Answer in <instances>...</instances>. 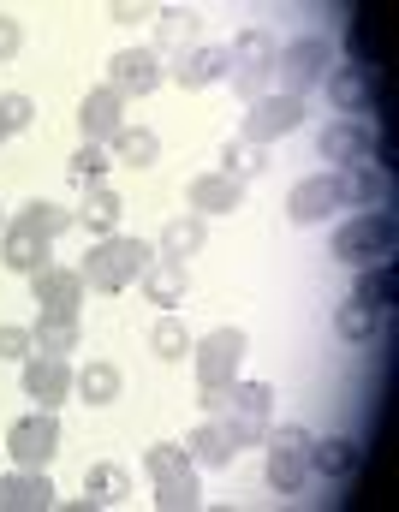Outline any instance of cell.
Here are the masks:
<instances>
[{
	"label": "cell",
	"instance_id": "cell-19",
	"mask_svg": "<svg viewBox=\"0 0 399 512\" xmlns=\"http://www.w3.org/2000/svg\"><path fill=\"white\" fill-rule=\"evenodd\" d=\"M328 102L346 114V120H364L370 114V102H376V84H370V66H334L328 78Z\"/></svg>",
	"mask_w": 399,
	"mask_h": 512
},
{
	"label": "cell",
	"instance_id": "cell-7",
	"mask_svg": "<svg viewBox=\"0 0 399 512\" xmlns=\"http://www.w3.org/2000/svg\"><path fill=\"white\" fill-rule=\"evenodd\" d=\"M310 429H298V423H280V429H268L263 447H268V489L274 495H298L304 483H310Z\"/></svg>",
	"mask_w": 399,
	"mask_h": 512
},
{
	"label": "cell",
	"instance_id": "cell-18",
	"mask_svg": "<svg viewBox=\"0 0 399 512\" xmlns=\"http://www.w3.org/2000/svg\"><path fill=\"white\" fill-rule=\"evenodd\" d=\"M173 84H179V90L227 84V48H221V42H197L191 54H179V60H173Z\"/></svg>",
	"mask_w": 399,
	"mask_h": 512
},
{
	"label": "cell",
	"instance_id": "cell-32",
	"mask_svg": "<svg viewBox=\"0 0 399 512\" xmlns=\"http://www.w3.org/2000/svg\"><path fill=\"white\" fill-rule=\"evenodd\" d=\"M155 155H161V137L149 126H120L108 161H120V167H155Z\"/></svg>",
	"mask_w": 399,
	"mask_h": 512
},
{
	"label": "cell",
	"instance_id": "cell-8",
	"mask_svg": "<svg viewBox=\"0 0 399 512\" xmlns=\"http://www.w3.org/2000/svg\"><path fill=\"white\" fill-rule=\"evenodd\" d=\"M328 72H334V48H328V36H298V42H286V48L274 54L280 96H298V102H304V90H316Z\"/></svg>",
	"mask_w": 399,
	"mask_h": 512
},
{
	"label": "cell",
	"instance_id": "cell-37",
	"mask_svg": "<svg viewBox=\"0 0 399 512\" xmlns=\"http://www.w3.org/2000/svg\"><path fill=\"white\" fill-rule=\"evenodd\" d=\"M149 346H155V358H161V364H179V358L191 352V334H185V322H179V316L167 310V316L155 322V334H149Z\"/></svg>",
	"mask_w": 399,
	"mask_h": 512
},
{
	"label": "cell",
	"instance_id": "cell-36",
	"mask_svg": "<svg viewBox=\"0 0 399 512\" xmlns=\"http://www.w3.org/2000/svg\"><path fill=\"white\" fill-rule=\"evenodd\" d=\"M108 167H114V161H108V149H102V143H84V149L66 161V179H72L78 191H90V185H102V173H108Z\"/></svg>",
	"mask_w": 399,
	"mask_h": 512
},
{
	"label": "cell",
	"instance_id": "cell-29",
	"mask_svg": "<svg viewBox=\"0 0 399 512\" xmlns=\"http://www.w3.org/2000/svg\"><path fill=\"white\" fill-rule=\"evenodd\" d=\"M30 352H42V358H66V352H78V316H36V328H30Z\"/></svg>",
	"mask_w": 399,
	"mask_h": 512
},
{
	"label": "cell",
	"instance_id": "cell-20",
	"mask_svg": "<svg viewBox=\"0 0 399 512\" xmlns=\"http://www.w3.org/2000/svg\"><path fill=\"white\" fill-rule=\"evenodd\" d=\"M185 203H191V215H203V221H209V215H233V209L245 203V185L215 167V173H197V179H191Z\"/></svg>",
	"mask_w": 399,
	"mask_h": 512
},
{
	"label": "cell",
	"instance_id": "cell-11",
	"mask_svg": "<svg viewBox=\"0 0 399 512\" xmlns=\"http://www.w3.org/2000/svg\"><path fill=\"white\" fill-rule=\"evenodd\" d=\"M316 155L334 161V167H352V161H376L382 155V137L370 120H334V126L316 131Z\"/></svg>",
	"mask_w": 399,
	"mask_h": 512
},
{
	"label": "cell",
	"instance_id": "cell-33",
	"mask_svg": "<svg viewBox=\"0 0 399 512\" xmlns=\"http://www.w3.org/2000/svg\"><path fill=\"white\" fill-rule=\"evenodd\" d=\"M72 387L84 393V405H108V399H120V370H114L108 358H90V364L72 376Z\"/></svg>",
	"mask_w": 399,
	"mask_h": 512
},
{
	"label": "cell",
	"instance_id": "cell-24",
	"mask_svg": "<svg viewBox=\"0 0 399 512\" xmlns=\"http://www.w3.org/2000/svg\"><path fill=\"white\" fill-rule=\"evenodd\" d=\"M185 453H191V465H203V471H227L233 465V435H227V423L221 417H209V423H197L191 429V441H185Z\"/></svg>",
	"mask_w": 399,
	"mask_h": 512
},
{
	"label": "cell",
	"instance_id": "cell-22",
	"mask_svg": "<svg viewBox=\"0 0 399 512\" xmlns=\"http://www.w3.org/2000/svg\"><path fill=\"white\" fill-rule=\"evenodd\" d=\"M54 507V483H48V471H12V477H0V512H48Z\"/></svg>",
	"mask_w": 399,
	"mask_h": 512
},
{
	"label": "cell",
	"instance_id": "cell-16",
	"mask_svg": "<svg viewBox=\"0 0 399 512\" xmlns=\"http://www.w3.org/2000/svg\"><path fill=\"white\" fill-rule=\"evenodd\" d=\"M340 191L358 209H394V173H388V161H352V167H340Z\"/></svg>",
	"mask_w": 399,
	"mask_h": 512
},
{
	"label": "cell",
	"instance_id": "cell-15",
	"mask_svg": "<svg viewBox=\"0 0 399 512\" xmlns=\"http://www.w3.org/2000/svg\"><path fill=\"white\" fill-rule=\"evenodd\" d=\"M155 84H161V60H155V48H120V54L108 60V90H114L120 102L149 96Z\"/></svg>",
	"mask_w": 399,
	"mask_h": 512
},
{
	"label": "cell",
	"instance_id": "cell-30",
	"mask_svg": "<svg viewBox=\"0 0 399 512\" xmlns=\"http://www.w3.org/2000/svg\"><path fill=\"white\" fill-rule=\"evenodd\" d=\"M352 471H358V447H352V441H310V477L346 483Z\"/></svg>",
	"mask_w": 399,
	"mask_h": 512
},
{
	"label": "cell",
	"instance_id": "cell-1",
	"mask_svg": "<svg viewBox=\"0 0 399 512\" xmlns=\"http://www.w3.org/2000/svg\"><path fill=\"white\" fill-rule=\"evenodd\" d=\"M66 209H54V203H24L12 221H6V233H0V262L12 268V274H36V268H48V251H54V239L66 233Z\"/></svg>",
	"mask_w": 399,
	"mask_h": 512
},
{
	"label": "cell",
	"instance_id": "cell-17",
	"mask_svg": "<svg viewBox=\"0 0 399 512\" xmlns=\"http://www.w3.org/2000/svg\"><path fill=\"white\" fill-rule=\"evenodd\" d=\"M24 393H30L42 411H54V405L72 393V364H66V358H42V352H30V358H24Z\"/></svg>",
	"mask_w": 399,
	"mask_h": 512
},
{
	"label": "cell",
	"instance_id": "cell-9",
	"mask_svg": "<svg viewBox=\"0 0 399 512\" xmlns=\"http://www.w3.org/2000/svg\"><path fill=\"white\" fill-rule=\"evenodd\" d=\"M274 54H280V42H274L268 30H245V36L227 48V84H233L245 102L268 96V78H274Z\"/></svg>",
	"mask_w": 399,
	"mask_h": 512
},
{
	"label": "cell",
	"instance_id": "cell-42",
	"mask_svg": "<svg viewBox=\"0 0 399 512\" xmlns=\"http://www.w3.org/2000/svg\"><path fill=\"white\" fill-rule=\"evenodd\" d=\"M0 143H6V126H0Z\"/></svg>",
	"mask_w": 399,
	"mask_h": 512
},
{
	"label": "cell",
	"instance_id": "cell-12",
	"mask_svg": "<svg viewBox=\"0 0 399 512\" xmlns=\"http://www.w3.org/2000/svg\"><path fill=\"white\" fill-rule=\"evenodd\" d=\"M298 126H304V102H298V96H257L251 114L239 120V137L263 149V143H274V137H292Z\"/></svg>",
	"mask_w": 399,
	"mask_h": 512
},
{
	"label": "cell",
	"instance_id": "cell-23",
	"mask_svg": "<svg viewBox=\"0 0 399 512\" xmlns=\"http://www.w3.org/2000/svg\"><path fill=\"white\" fill-rule=\"evenodd\" d=\"M120 215H126V203H120V191H108V185H90L72 221H78V227H84L90 239H114V233H120Z\"/></svg>",
	"mask_w": 399,
	"mask_h": 512
},
{
	"label": "cell",
	"instance_id": "cell-31",
	"mask_svg": "<svg viewBox=\"0 0 399 512\" xmlns=\"http://www.w3.org/2000/svg\"><path fill=\"white\" fill-rule=\"evenodd\" d=\"M399 292V268L394 262H376V268H358V286H352V298L358 304H370V310H388Z\"/></svg>",
	"mask_w": 399,
	"mask_h": 512
},
{
	"label": "cell",
	"instance_id": "cell-5",
	"mask_svg": "<svg viewBox=\"0 0 399 512\" xmlns=\"http://www.w3.org/2000/svg\"><path fill=\"white\" fill-rule=\"evenodd\" d=\"M399 245V221L388 209H364L358 221H346L340 233H334V256L340 262H352V268H376V262H388Z\"/></svg>",
	"mask_w": 399,
	"mask_h": 512
},
{
	"label": "cell",
	"instance_id": "cell-6",
	"mask_svg": "<svg viewBox=\"0 0 399 512\" xmlns=\"http://www.w3.org/2000/svg\"><path fill=\"white\" fill-rule=\"evenodd\" d=\"M245 352H251L245 328H215V334L191 352V358H197V405H203V399H215V393H227V387L239 382Z\"/></svg>",
	"mask_w": 399,
	"mask_h": 512
},
{
	"label": "cell",
	"instance_id": "cell-27",
	"mask_svg": "<svg viewBox=\"0 0 399 512\" xmlns=\"http://www.w3.org/2000/svg\"><path fill=\"white\" fill-rule=\"evenodd\" d=\"M203 239H209V221H203V215H173V221L161 227V245H155V256L185 262V256L203 251Z\"/></svg>",
	"mask_w": 399,
	"mask_h": 512
},
{
	"label": "cell",
	"instance_id": "cell-4",
	"mask_svg": "<svg viewBox=\"0 0 399 512\" xmlns=\"http://www.w3.org/2000/svg\"><path fill=\"white\" fill-rule=\"evenodd\" d=\"M143 471H149L155 501H161L167 512H191L197 501H203V483H197V465H191L185 447H173V441L149 447V453H143Z\"/></svg>",
	"mask_w": 399,
	"mask_h": 512
},
{
	"label": "cell",
	"instance_id": "cell-3",
	"mask_svg": "<svg viewBox=\"0 0 399 512\" xmlns=\"http://www.w3.org/2000/svg\"><path fill=\"white\" fill-rule=\"evenodd\" d=\"M155 262V251L143 245V239H126V233H114V239H96L90 256H84V286L90 292H126L132 280H143V268Z\"/></svg>",
	"mask_w": 399,
	"mask_h": 512
},
{
	"label": "cell",
	"instance_id": "cell-21",
	"mask_svg": "<svg viewBox=\"0 0 399 512\" xmlns=\"http://www.w3.org/2000/svg\"><path fill=\"white\" fill-rule=\"evenodd\" d=\"M126 126V102L102 84V90H90L84 96V108H78V131H84V143H114Z\"/></svg>",
	"mask_w": 399,
	"mask_h": 512
},
{
	"label": "cell",
	"instance_id": "cell-39",
	"mask_svg": "<svg viewBox=\"0 0 399 512\" xmlns=\"http://www.w3.org/2000/svg\"><path fill=\"white\" fill-rule=\"evenodd\" d=\"M0 358H30V328H0Z\"/></svg>",
	"mask_w": 399,
	"mask_h": 512
},
{
	"label": "cell",
	"instance_id": "cell-34",
	"mask_svg": "<svg viewBox=\"0 0 399 512\" xmlns=\"http://www.w3.org/2000/svg\"><path fill=\"white\" fill-rule=\"evenodd\" d=\"M376 322H382V310H370V304H358V298H346V304L334 310V334H340V340H352V346L376 340Z\"/></svg>",
	"mask_w": 399,
	"mask_h": 512
},
{
	"label": "cell",
	"instance_id": "cell-28",
	"mask_svg": "<svg viewBox=\"0 0 399 512\" xmlns=\"http://www.w3.org/2000/svg\"><path fill=\"white\" fill-rule=\"evenodd\" d=\"M197 12L191 6H167L161 18H155V48H167V54H191L197 48Z\"/></svg>",
	"mask_w": 399,
	"mask_h": 512
},
{
	"label": "cell",
	"instance_id": "cell-35",
	"mask_svg": "<svg viewBox=\"0 0 399 512\" xmlns=\"http://www.w3.org/2000/svg\"><path fill=\"white\" fill-rule=\"evenodd\" d=\"M263 167H268V161H263V149H257V143H245V137H227V143H221V173H227V179H239V185H245V179H257Z\"/></svg>",
	"mask_w": 399,
	"mask_h": 512
},
{
	"label": "cell",
	"instance_id": "cell-38",
	"mask_svg": "<svg viewBox=\"0 0 399 512\" xmlns=\"http://www.w3.org/2000/svg\"><path fill=\"white\" fill-rule=\"evenodd\" d=\"M30 120H36V102H30V96H18V90H12V96H0V126H6V137H12V131H24Z\"/></svg>",
	"mask_w": 399,
	"mask_h": 512
},
{
	"label": "cell",
	"instance_id": "cell-25",
	"mask_svg": "<svg viewBox=\"0 0 399 512\" xmlns=\"http://www.w3.org/2000/svg\"><path fill=\"white\" fill-rule=\"evenodd\" d=\"M143 292H149V304H161V310L185 304V292H191V274H185V262H173V256H155V262L143 268Z\"/></svg>",
	"mask_w": 399,
	"mask_h": 512
},
{
	"label": "cell",
	"instance_id": "cell-2",
	"mask_svg": "<svg viewBox=\"0 0 399 512\" xmlns=\"http://www.w3.org/2000/svg\"><path fill=\"white\" fill-rule=\"evenodd\" d=\"M203 411L227 423L233 447H263L268 417H274V387H268V382H233L227 393L203 399Z\"/></svg>",
	"mask_w": 399,
	"mask_h": 512
},
{
	"label": "cell",
	"instance_id": "cell-13",
	"mask_svg": "<svg viewBox=\"0 0 399 512\" xmlns=\"http://www.w3.org/2000/svg\"><path fill=\"white\" fill-rule=\"evenodd\" d=\"M334 209H346L340 173H316V179H298V185H292V197H286V215H292V227H316V221H328Z\"/></svg>",
	"mask_w": 399,
	"mask_h": 512
},
{
	"label": "cell",
	"instance_id": "cell-10",
	"mask_svg": "<svg viewBox=\"0 0 399 512\" xmlns=\"http://www.w3.org/2000/svg\"><path fill=\"white\" fill-rule=\"evenodd\" d=\"M6 453L24 465V471H48V459L60 453V417L36 405V417H18L12 435H6Z\"/></svg>",
	"mask_w": 399,
	"mask_h": 512
},
{
	"label": "cell",
	"instance_id": "cell-41",
	"mask_svg": "<svg viewBox=\"0 0 399 512\" xmlns=\"http://www.w3.org/2000/svg\"><path fill=\"white\" fill-rule=\"evenodd\" d=\"M0 233H6V215H0Z\"/></svg>",
	"mask_w": 399,
	"mask_h": 512
},
{
	"label": "cell",
	"instance_id": "cell-14",
	"mask_svg": "<svg viewBox=\"0 0 399 512\" xmlns=\"http://www.w3.org/2000/svg\"><path fill=\"white\" fill-rule=\"evenodd\" d=\"M30 292H36V310H42V316H78V304H84V274L48 262V268L30 274Z\"/></svg>",
	"mask_w": 399,
	"mask_h": 512
},
{
	"label": "cell",
	"instance_id": "cell-26",
	"mask_svg": "<svg viewBox=\"0 0 399 512\" xmlns=\"http://www.w3.org/2000/svg\"><path fill=\"white\" fill-rule=\"evenodd\" d=\"M132 495V477L120 471V465H90L84 471V501H78V512H90V507H120Z\"/></svg>",
	"mask_w": 399,
	"mask_h": 512
},
{
	"label": "cell",
	"instance_id": "cell-40",
	"mask_svg": "<svg viewBox=\"0 0 399 512\" xmlns=\"http://www.w3.org/2000/svg\"><path fill=\"white\" fill-rule=\"evenodd\" d=\"M18 42H24L18 18H6V12H0V60H12V54H18Z\"/></svg>",
	"mask_w": 399,
	"mask_h": 512
}]
</instances>
